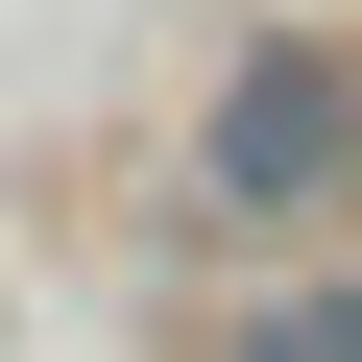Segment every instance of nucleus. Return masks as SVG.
Segmentation results:
<instances>
[{
  "instance_id": "nucleus-2",
  "label": "nucleus",
  "mask_w": 362,
  "mask_h": 362,
  "mask_svg": "<svg viewBox=\"0 0 362 362\" xmlns=\"http://www.w3.org/2000/svg\"><path fill=\"white\" fill-rule=\"evenodd\" d=\"M242 362H362V290H290V314H266Z\"/></svg>"
},
{
  "instance_id": "nucleus-1",
  "label": "nucleus",
  "mask_w": 362,
  "mask_h": 362,
  "mask_svg": "<svg viewBox=\"0 0 362 362\" xmlns=\"http://www.w3.org/2000/svg\"><path fill=\"white\" fill-rule=\"evenodd\" d=\"M338 145H362V97H338V73H266V97L218 121V194H314Z\"/></svg>"
}]
</instances>
